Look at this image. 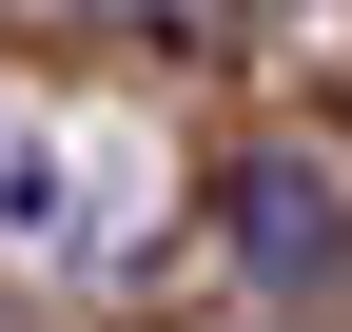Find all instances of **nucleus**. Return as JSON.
<instances>
[{
    "label": "nucleus",
    "mask_w": 352,
    "mask_h": 332,
    "mask_svg": "<svg viewBox=\"0 0 352 332\" xmlns=\"http://www.w3.org/2000/svg\"><path fill=\"white\" fill-rule=\"evenodd\" d=\"M235 274H254V294H333V274H352V195L314 176V156H254V176H235Z\"/></svg>",
    "instance_id": "obj_1"
}]
</instances>
